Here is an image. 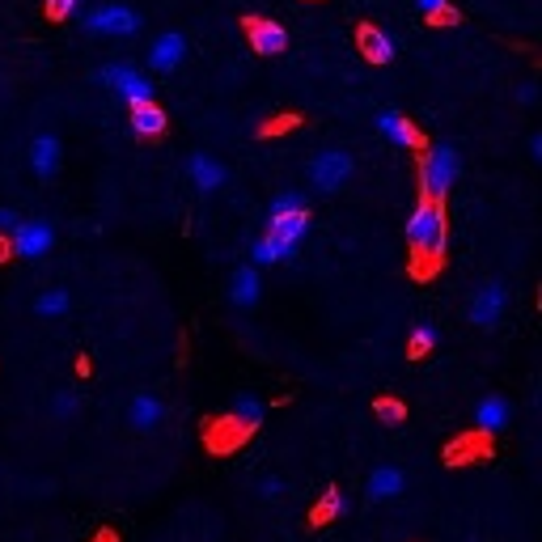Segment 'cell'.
Listing matches in <instances>:
<instances>
[{"instance_id":"cell-11","label":"cell","mask_w":542,"mask_h":542,"mask_svg":"<svg viewBox=\"0 0 542 542\" xmlns=\"http://www.w3.org/2000/svg\"><path fill=\"white\" fill-rule=\"evenodd\" d=\"M166 415H170L166 399H161V394H153V390L132 394V399H128V424H132L136 432H153V428H161V424H166Z\"/></svg>"},{"instance_id":"cell-14","label":"cell","mask_w":542,"mask_h":542,"mask_svg":"<svg viewBox=\"0 0 542 542\" xmlns=\"http://www.w3.org/2000/svg\"><path fill=\"white\" fill-rule=\"evenodd\" d=\"M377 132H382L390 144H399V149H420L424 144L420 128H415L403 111H377Z\"/></svg>"},{"instance_id":"cell-25","label":"cell","mask_w":542,"mask_h":542,"mask_svg":"<svg viewBox=\"0 0 542 542\" xmlns=\"http://www.w3.org/2000/svg\"><path fill=\"white\" fill-rule=\"evenodd\" d=\"M339 513H343V492H339V487L331 483L327 492L318 496V504H314V521H318V526H322V521H335Z\"/></svg>"},{"instance_id":"cell-16","label":"cell","mask_w":542,"mask_h":542,"mask_svg":"<svg viewBox=\"0 0 542 542\" xmlns=\"http://www.w3.org/2000/svg\"><path fill=\"white\" fill-rule=\"evenodd\" d=\"M259 297H263V276H259V267H238L229 276V301L238 305V310H255L259 305Z\"/></svg>"},{"instance_id":"cell-24","label":"cell","mask_w":542,"mask_h":542,"mask_svg":"<svg viewBox=\"0 0 542 542\" xmlns=\"http://www.w3.org/2000/svg\"><path fill=\"white\" fill-rule=\"evenodd\" d=\"M373 415L382 420L386 428H399L407 420V403L394 399V394H382V399H373Z\"/></svg>"},{"instance_id":"cell-1","label":"cell","mask_w":542,"mask_h":542,"mask_svg":"<svg viewBox=\"0 0 542 542\" xmlns=\"http://www.w3.org/2000/svg\"><path fill=\"white\" fill-rule=\"evenodd\" d=\"M407 246L415 250V259H428V263H441L445 259V246H449V221H445V208L420 200L415 212L407 216Z\"/></svg>"},{"instance_id":"cell-33","label":"cell","mask_w":542,"mask_h":542,"mask_svg":"<svg viewBox=\"0 0 542 542\" xmlns=\"http://www.w3.org/2000/svg\"><path fill=\"white\" fill-rule=\"evenodd\" d=\"M517 98H521V106H534V98H538V89H534V85H521V89H517Z\"/></svg>"},{"instance_id":"cell-22","label":"cell","mask_w":542,"mask_h":542,"mask_svg":"<svg viewBox=\"0 0 542 542\" xmlns=\"http://www.w3.org/2000/svg\"><path fill=\"white\" fill-rule=\"evenodd\" d=\"M297 255V246H284V242H276V238H255L250 242V267H271V263H288Z\"/></svg>"},{"instance_id":"cell-21","label":"cell","mask_w":542,"mask_h":542,"mask_svg":"<svg viewBox=\"0 0 542 542\" xmlns=\"http://www.w3.org/2000/svg\"><path fill=\"white\" fill-rule=\"evenodd\" d=\"M72 310V293L68 288H43L39 297H34V318H43V322H56V318H68Z\"/></svg>"},{"instance_id":"cell-6","label":"cell","mask_w":542,"mask_h":542,"mask_svg":"<svg viewBox=\"0 0 542 542\" xmlns=\"http://www.w3.org/2000/svg\"><path fill=\"white\" fill-rule=\"evenodd\" d=\"M356 170V161L348 149H322L310 157V166H305V178H310V187L322 191V195H331L339 187H348V178Z\"/></svg>"},{"instance_id":"cell-35","label":"cell","mask_w":542,"mask_h":542,"mask_svg":"<svg viewBox=\"0 0 542 542\" xmlns=\"http://www.w3.org/2000/svg\"><path fill=\"white\" fill-rule=\"evenodd\" d=\"M94 542H115V534H111V530H102V534H98Z\"/></svg>"},{"instance_id":"cell-17","label":"cell","mask_w":542,"mask_h":542,"mask_svg":"<svg viewBox=\"0 0 542 542\" xmlns=\"http://www.w3.org/2000/svg\"><path fill=\"white\" fill-rule=\"evenodd\" d=\"M356 39H360V56H365L369 64H377V68L399 56V47H394V39H390L382 26H360Z\"/></svg>"},{"instance_id":"cell-32","label":"cell","mask_w":542,"mask_h":542,"mask_svg":"<svg viewBox=\"0 0 542 542\" xmlns=\"http://www.w3.org/2000/svg\"><path fill=\"white\" fill-rule=\"evenodd\" d=\"M445 5H449V0H415V9H420L424 17H437Z\"/></svg>"},{"instance_id":"cell-12","label":"cell","mask_w":542,"mask_h":542,"mask_svg":"<svg viewBox=\"0 0 542 542\" xmlns=\"http://www.w3.org/2000/svg\"><path fill=\"white\" fill-rule=\"evenodd\" d=\"M30 166L39 178H56L60 166H64V144L56 132H43V136H34L30 140Z\"/></svg>"},{"instance_id":"cell-19","label":"cell","mask_w":542,"mask_h":542,"mask_svg":"<svg viewBox=\"0 0 542 542\" xmlns=\"http://www.w3.org/2000/svg\"><path fill=\"white\" fill-rule=\"evenodd\" d=\"M310 233V212H288V216H267V238L284 246H301Z\"/></svg>"},{"instance_id":"cell-28","label":"cell","mask_w":542,"mask_h":542,"mask_svg":"<svg viewBox=\"0 0 542 542\" xmlns=\"http://www.w3.org/2000/svg\"><path fill=\"white\" fill-rule=\"evenodd\" d=\"M77 5L81 0H47V17L51 22H68V17L77 13Z\"/></svg>"},{"instance_id":"cell-10","label":"cell","mask_w":542,"mask_h":542,"mask_svg":"<svg viewBox=\"0 0 542 542\" xmlns=\"http://www.w3.org/2000/svg\"><path fill=\"white\" fill-rule=\"evenodd\" d=\"M183 56H187V39L178 30H166V34H157L153 39V47H149V72H157V77H170V72L183 64Z\"/></svg>"},{"instance_id":"cell-8","label":"cell","mask_w":542,"mask_h":542,"mask_svg":"<svg viewBox=\"0 0 542 542\" xmlns=\"http://www.w3.org/2000/svg\"><path fill=\"white\" fill-rule=\"evenodd\" d=\"M471 420L483 437H500V432H509V424H513V403L504 399V394H483L471 407Z\"/></svg>"},{"instance_id":"cell-9","label":"cell","mask_w":542,"mask_h":542,"mask_svg":"<svg viewBox=\"0 0 542 542\" xmlns=\"http://www.w3.org/2000/svg\"><path fill=\"white\" fill-rule=\"evenodd\" d=\"M407 492V471L394 462H382L373 466L369 479H365V500L369 504H386V500H399Z\"/></svg>"},{"instance_id":"cell-15","label":"cell","mask_w":542,"mask_h":542,"mask_svg":"<svg viewBox=\"0 0 542 542\" xmlns=\"http://www.w3.org/2000/svg\"><path fill=\"white\" fill-rule=\"evenodd\" d=\"M187 174H191V183L200 187L204 195H208V191H221V187L229 183L225 161H216V157H208V153H191V157H187Z\"/></svg>"},{"instance_id":"cell-34","label":"cell","mask_w":542,"mask_h":542,"mask_svg":"<svg viewBox=\"0 0 542 542\" xmlns=\"http://www.w3.org/2000/svg\"><path fill=\"white\" fill-rule=\"evenodd\" d=\"M530 157H534V161L542 157V132H530Z\"/></svg>"},{"instance_id":"cell-2","label":"cell","mask_w":542,"mask_h":542,"mask_svg":"<svg viewBox=\"0 0 542 542\" xmlns=\"http://www.w3.org/2000/svg\"><path fill=\"white\" fill-rule=\"evenodd\" d=\"M458 170H462V161H458V153L449 149V144H428L424 157H420V191H424V200L445 204V195L454 191V183H458Z\"/></svg>"},{"instance_id":"cell-20","label":"cell","mask_w":542,"mask_h":542,"mask_svg":"<svg viewBox=\"0 0 542 542\" xmlns=\"http://www.w3.org/2000/svg\"><path fill=\"white\" fill-rule=\"evenodd\" d=\"M166 128H170V115L161 111L157 102H140V106H132V132H136L140 140H157Z\"/></svg>"},{"instance_id":"cell-4","label":"cell","mask_w":542,"mask_h":542,"mask_svg":"<svg viewBox=\"0 0 542 542\" xmlns=\"http://www.w3.org/2000/svg\"><path fill=\"white\" fill-rule=\"evenodd\" d=\"M140 13L128 5H94L81 13V30L85 34H102V39H136L140 34Z\"/></svg>"},{"instance_id":"cell-26","label":"cell","mask_w":542,"mask_h":542,"mask_svg":"<svg viewBox=\"0 0 542 542\" xmlns=\"http://www.w3.org/2000/svg\"><path fill=\"white\" fill-rule=\"evenodd\" d=\"M77 411H81V394L77 390H56L51 394V415H56V420H72Z\"/></svg>"},{"instance_id":"cell-18","label":"cell","mask_w":542,"mask_h":542,"mask_svg":"<svg viewBox=\"0 0 542 542\" xmlns=\"http://www.w3.org/2000/svg\"><path fill=\"white\" fill-rule=\"evenodd\" d=\"M263 415H267V403L259 399V394H238L229 407V424L238 428V437H250V432L263 424Z\"/></svg>"},{"instance_id":"cell-3","label":"cell","mask_w":542,"mask_h":542,"mask_svg":"<svg viewBox=\"0 0 542 542\" xmlns=\"http://www.w3.org/2000/svg\"><path fill=\"white\" fill-rule=\"evenodd\" d=\"M94 81L115 89V94L128 102V106H140V102H153V81L132 64V60H111L94 72Z\"/></svg>"},{"instance_id":"cell-23","label":"cell","mask_w":542,"mask_h":542,"mask_svg":"<svg viewBox=\"0 0 542 542\" xmlns=\"http://www.w3.org/2000/svg\"><path fill=\"white\" fill-rule=\"evenodd\" d=\"M441 343V331H437V322H415L411 335H407V356H428L432 348Z\"/></svg>"},{"instance_id":"cell-13","label":"cell","mask_w":542,"mask_h":542,"mask_svg":"<svg viewBox=\"0 0 542 542\" xmlns=\"http://www.w3.org/2000/svg\"><path fill=\"white\" fill-rule=\"evenodd\" d=\"M246 34L259 56H280L288 47V30L280 22H271V17H246Z\"/></svg>"},{"instance_id":"cell-30","label":"cell","mask_w":542,"mask_h":542,"mask_svg":"<svg viewBox=\"0 0 542 542\" xmlns=\"http://www.w3.org/2000/svg\"><path fill=\"white\" fill-rule=\"evenodd\" d=\"M17 225H22V216H17L13 208H5V204H0V238H9V233H13Z\"/></svg>"},{"instance_id":"cell-5","label":"cell","mask_w":542,"mask_h":542,"mask_svg":"<svg viewBox=\"0 0 542 542\" xmlns=\"http://www.w3.org/2000/svg\"><path fill=\"white\" fill-rule=\"evenodd\" d=\"M509 314V284L504 280H483L471 297H466V322L479 331L500 327V318Z\"/></svg>"},{"instance_id":"cell-29","label":"cell","mask_w":542,"mask_h":542,"mask_svg":"<svg viewBox=\"0 0 542 542\" xmlns=\"http://www.w3.org/2000/svg\"><path fill=\"white\" fill-rule=\"evenodd\" d=\"M259 496H263V500H280V496H284V479H280V475H263V479H259Z\"/></svg>"},{"instance_id":"cell-7","label":"cell","mask_w":542,"mask_h":542,"mask_svg":"<svg viewBox=\"0 0 542 542\" xmlns=\"http://www.w3.org/2000/svg\"><path fill=\"white\" fill-rule=\"evenodd\" d=\"M51 246H56V225L51 221H22L13 233H9V250L17 259H43L51 255Z\"/></svg>"},{"instance_id":"cell-31","label":"cell","mask_w":542,"mask_h":542,"mask_svg":"<svg viewBox=\"0 0 542 542\" xmlns=\"http://www.w3.org/2000/svg\"><path fill=\"white\" fill-rule=\"evenodd\" d=\"M428 22H432V26H458V22H462V13H458L454 5H445L437 17H428Z\"/></svg>"},{"instance_id":"cell-27","label":"cell","mask_w":542,"mask_h":542,"mask_svg":"<svg viewBox=\"0 0 542 542\" xmlns=\"http://www.w3.org/2000/svg\"><path fill=\"white\" fill-rule=\"evenodd\" d=\"M288 212H310L301 191H280L276 200H271V208H267V216H288Z\"/></svg>"}]
</instances>
